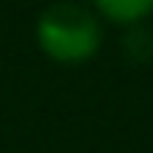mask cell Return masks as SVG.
<instances>
[{
	"instance_id": "6da1fadb",
	"label": "cell",
	"mask_w": 153,
	"mask_h": 153,
	"mask_svg": "<svg viewBox=\"0 0 153 153\" xmlns=\"http://www.w3.org/2000/svg\"><path fill=\"white\" fill-rule=\"evenodd\" d=\"M34 41L53 62H88L103 44L100 16L72 0L50 3L34 22Z\"/></svg>"
},
{
	"instance_id": "7a4b0ae2",
	"label": "cell",
	"mask_w": 153,
	"mask_h": 153,
	"mask_svg": "<svg viewBox=\"0 0 153 153\" xmlns=\"http://www.w3.org/2000/svg\"><path fill=\"white\" fill-rule=\"evenodd\" d=\"M91 10L113 25H137L153 13V0H91Z\"/></svg>"
}]
</instances>
